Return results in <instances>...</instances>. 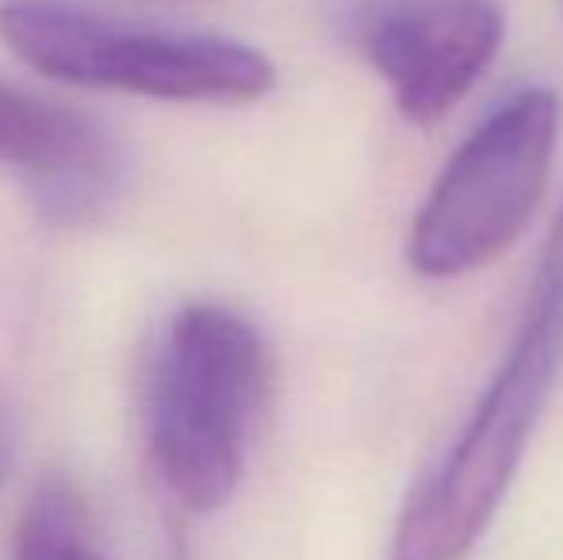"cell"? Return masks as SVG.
<instances>
[{
    "instance_id": "6da1fadb",
    "label": "cell",
    "mask_w": 563,
    "mask_h": 560,
    "mask_svg": "<svg viewBox=\"0 0 563 560\" xmlns=\"http://www.w3.org/2000/svg\"><path fill=\"white\" fill-rule=\"evenodd\" d=\"M273 388L261 330L227 304H188L165 327L146 373V449L162 487L192 515L238 492Z\"/></svg>"
},
{
    "instance_id": "7a4b0ae2",
    "label": "cell",
    "mask_w": 563,
    "mask_h": 560,
    "mask_svg": "<svg viewBox=\"0 0 563 560\" xmlns=\"http://www.w3.org/2000/svg\"><path fill=\"white\" fill-rule=\"evenodd\" d=\"M563 369V270L537 277L533 304L464 430L395 526V560H460L498 515Z\"/></svg>"
},
{
    "instance_id": "3957f363",
    "label": "cell",
    "mask_w": 563,
    "mask_h": 560,
    "mask_svg": "<svg viewBox=\"0 0 563 560\" xmlns=\"http://www.w3.org/2000/svg\"><path fill=\"white\" fill-rule=\"evenodd\" d=\"M0 43L35 74L180 105H250L273 92L265 51L223 35L134 31L69 0H4Z\"/></svg>"
},
{
    "instance_id": "277c9868",
    "label": "cell",
    "mask_w": 563,
    "mask_h": 560,
    "mask_svg": "<svg viewBox=\"0 0 563 560\" xmlns=\"http://www.w3.org/2000/svg\"><path fill=\"white\" fill-rule=\"evenodd\" d=\"M563 105L552 89H521L472 131L438 173L407 234L418 277L449 281L495 262L549 188Z\"/></svg>"
},
{
    "instance_id": "5b68a950",
    "label": "cell",
    "mask_w": 563,
    "mask_h": 560,
    "mask_svg": "<svg viewBox=\"0 0 563 560\" xmlns=\"http://www.w3.org/2000/svg\"><path fill=\"white\" fill-rule=\"evenodd\" d=\"M503 0H391L364 28V54L410 123H438L503 51Z\"/></svg>"
},
{
    "instance_id": "8992f818",
    "label": "cell",
    "mask_w": 563,
    "mask_h": 560,
    "mask_svg": "<svg viewBox=\"0 0 563 560\" xmlns=\"http://www.w3.org/2000/svg\"><path fill=\"white\" fill-rule=\"evenodd\" d=\"M0 165L23 173L58 219H85L108 204L119 154L92 116L0 77Z\"/></svg>"
},
{
    "instance_id": "52a82bcc",
    "label": "cell",
    "mask_w": 563,
    "mask_h": 560,
    "mask_svg": "<svg viewBox=\"0 0 563 560\" xmlns=\"http://www.w3.org/2000/svg\"><path fill=\"white\" fill-rule=\"evenodd\" d=\"M8 560H115L100 538L89 499L69 476H43L31 487L12 530Z\"/></svg>"
},
{
    "instance_id": "ba28073f",
    "label": "cell",
    "mask_w": 563,
    "mask_h": 560,
    "mask_svg": "<svg viewBox=\"0 0 563 560\" xmlns=\"http://www.w3.org/2000/svg\"><path fill=\"white\" fill-rule=\"evenodd\" d=\"M544 270H563V208L556 216V227H552L549 250H544Z\"/></svg>"
},
{
    "instance_id": "9c48e42d",
    "label": "cell",
    "mask_w": 563,
    "mask_h": 560,
    "mask_svg": "<svg viewBox=\"0 0 563 560\" xmlns=\"http://www.w3.org/2000/svg\"><path fill=\"white\" fill-rule=\"evenodd\" d=\"M4 464H8V422L4 411H0V476H4Z\"/></svg>"
}]
</instances>
